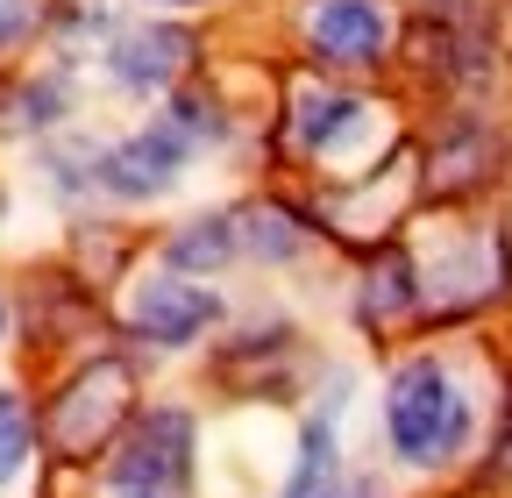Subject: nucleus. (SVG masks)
Instances as JSON below:
<instances>
[{"label": "nucleus", "mask_w": 512, "mask_h": 498, "mask_svg": "<svg viewBox=\"0 0 512 498\" xmlns=\"http://www.w3.org/2000/svg\"><path fill=\"white\" fill-rule=\"evenodd\" d=\"M185 150H192V136L178 129V121H157V129L128 136V143H114V150L100 157V185H107V193H121V200H157V193H171V185H178Z\"/></svg>", "instance_id": "obj_4"}, {"label": "nucleus", "mask_w": 512, "mask_h": 498, "mask_svg": "<svg viewBox=\"0 0 512 498\" xmlns=\"http://www.w3.org/2000/svg\"><path fill=\"white\" fill-rule=\"evenodd\" d=\"M128 321H136L143 342H164V349H185L192 335H207L221 321V299L207 285H185V278H143L136 299H128Z\"/></svg>", "instance_id": "obj_5"}, {"label": "nucleus", "mask_w": 512, "mask_h": 498, "mask_svg": "<svg viewBox=\"0 0 512 498\" xmlns=\"http://www.w3.org/2000/svg\"><path fill=\"white\" fill-rule=\"evenodd\" d=\"M121 413H128V363L100 356L86 378H72V392L50 406V434H57V449L86 456V449L107 442V427H114Z\"/></svg>", "instance_id": "obj_3"}, {"label": "nucleus", "mask_w": 512, "mask_h": 498, "mask_svg": "<svg viewBox=\"0 0 512 498\" xmlns=\"http://www.w3.org/2000/svg\"><path fill=\"white\" fill-rule=\"evenodd\" d=\"M178 129H185V136H221V114H214V100L185 93V100H178Z\"/></svg>", "instance_id": "obj_14"}, {"label": "nucleus", "mask_w": 512, "mask_h": 498, "mask_svg": "<svg viewBox=\"0 0 512 498\" xmlns=\"http://www.w3.org/2000/svg\"><path fill=\"white\" fill-rule=\"evenodd\" d=\"M363 129H370V100H356V93H328V86L299 93V143H306L313 157H342Z\"/></svg>", "instance_id": "obj_8"}, {"label": "nucleus", "mask_w": 512, "mask_h": 498, "mask_svg": "<svg viewBox=\"0 0 512 498\" xmlns=\"http://www.w3.org/2000/svg\"><path fill=\"white\" fill-rule=\"evenodd\" d=\"M36 449V420L22 406V392H0V484H15V470Z\"/></svg>", "instance_id": "obj_11"}, {"label": "nucleus", "mask_w": 512, "mask_h": 498, "mask_svg": "<svg viewBox=\"0 0 512 498\" xmlns=\"http://www.w3.org/2000/svg\"><path fill=\"white\" fill-rule=\"evenodd\" d=\"M249 242L264 249V257H292V249H299V235L285 228V214H256V235Z\"/></svg>", "instance_id": "obj_13"}, {"label": "nucleus", "mask_w": 512, "mask_h": 498, "mask_svg": "<svg viewBox=\"0 0 512 498\" xmlns=\"http://www.w3.org/2000/svg\"><path fill=\"white\" fill-rule=\"evenodd\" d=\"M320 498H384L377 484H342V491H328V484H320Z\"/></svg>", "instance_id": "obj_16"}, {"label": "nucleus", "mask_w": 512, "mask_h": 498, "mask_svg": "<svg viewBox=\"0 0 512 498\" xmlns=\"http://www.w3.org/2000/svg\"><path fill=\"white\" fill-rule=\"evenodd\" d=\"M0 335H8V299H0Z\"/></svg>", "instance_id": "obj_17"}, {"label": "nucleus", "mask_w": 512, "mask_h": 498, "mask_svg": "<svg viewBox=\"0 0 512 498\" xmlns=\"http://www.w3.org/2000/svg\"><path fill=\"white\" fill-rule=\"evenodd\" d=\"M192 484V420L178 406H157L128 449L107 463V491L114 498H185Z\"/></svg>", "instance_id": "obj_2"}, {"label": "nucleus", "mask_w": 512, "mask_h": 498, "mask_svg": "<svg viewBox=\"0 0 512 498\" xmlns=\"http://www.w3.org/2000/svg\"><path fill=\"white\" fill-rule=\"evenodd\" d=\"M306 36L328 65H377L392 43V15H384V0H313Z\"/></svg>", "instance_id": "obj_6"}, {"label": "nucleus", "mask_w": 512, "mask_h": 498, "mask_svg": "<svg viewBox=\"0 0 512 498\" xmlns=\"http://www.w3.org/2000/svg\"><path fill=\"white\" fill-rule=\"evenodd\" d=\"M164 257H171V271H214V264H228V257H235V221H228V214L185 221V228L164 242Z\"/></svg>", "instance_id": "obj_9"}, {"label": "nucleus", "mask_w": 512, "mask_h": 498, "mask_svg": "<svg viewBox=\"0 0 512 498\" xmlns=\"http://www.w3.org/2000/svg\"><path fill=\"white\" fill-rule=\"evenodd\" d=\"M171 8H200V0H171Z\"/></svg>", "instance_id": "obj_18"}, {"label": "nucleus", "mask_w": 512, "mask_h": 498, "mask_svg": "<svg viewBox=\"0 0 512 498\" xmlns=\"http://www.w3.org/2000/svg\"><path fill=\"white\" fill-rule=\"evenodd\" d=\"M328 477H335V427L313 420L306 427V449H299V477L285 484V498H313V484H328Z\"/></svg>", "instance_id": "obj_12"}, {"label": "nucleus", "mask_w": 512, "mask_h": 498, "mask_svg": "<svg viewBox=\"0 0 512 498\" xmlns=\"http://www.w3.org/2000/svg\"><path fill=\"white\" fill-rule=\"evenodd\" d=\"M185 65H192V36L178 22H143V29L114 36V50H107V72L128 93H164Z\"/></svg>", "instance_id": "obj_7"}, {"label": "nucleus", "mask_w": 512, "mask_h": 498, "mask_svg": "<svg viewBox=\"0 0 512 498\" xmlns=\"http://www.w3.org/2000/svg\"><path fill=\"white\" fill-rule=\"evenodd\" d=\"M413 306V264L406 249H384V257L370 264V292H363V321H392Z\"/></svg>", "instance_id": "obj_10"}, {"label": "nucleus", "mask_w": 512, "mask_h": 498, "mask_svg": "<svg viewBox=\"0 0 512 498\" xmlns=\"http://www.w3.org/2000/svg\"><path fill=\"white\" fill-rule=\"evenodd\" d=\"M36 22V0H0V50H15Z\"/></svg>", "instance_id": "obj_15"}, {"label": "nucleus", "mask_w": 512, "mask_h": 498, "mask_svg": "<svg viewBox=\"0 0 512 498\" xmlns=\"http://www.w3.org/2000/svg\"><path fill=\"white\" fill-rule=\"evenodd\" d=\"M384 427H392V449L406 463H448L470 442V399L448 385V370L434 356H420L384 392Z\"/></svg>", "instance_id": "obj_1"}]
</instances>
